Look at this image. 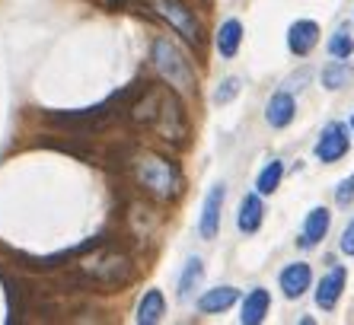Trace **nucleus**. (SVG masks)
Returning a JSON list of instances; mask_svg holds the SVG:
<instances>
[{
  "label": "nucleus",
  "instance_id": "obj_26",
  "mask_svg": "<svg viewBox=\"0 0 354 325\" xmlns=\"http://www.w3.org/2000/svg\"><path fill=\"white\" fill-rule=\"evenodd\" d=\"M351 131H354V115H351Z\"/></svg>",
  "mask_w": 354,
  "mask_h": 325
},
{
  "label": "nucleus",
  "instance_id": "obj_13",
  "mask_svg": "<svg viewBox=\"0 0 354 325\" xmlns=\"http://www.w3.org/2000/svg\"><path fill=\"white\" fill-rule=\"evenodd\" d=\"M239 303V290L230 284L223 287H211L198 297V313H205V316H217V313H227L230 306Z\"/></svg>",
  "mask_w": 354,
  "mask_h": 325
},
{
  "label": "nucleus",
  "instance_id": "obj_11",
  "mask_svg": "<svg viewBox=\"0 0 354 325\" xmlns=\"http://www.w3.org/2000/svg\"><path fill=\"white\" fill-rule=\"evenodd\" d=\"M297 118V102H294V93L290 90H278L272 93V99L265 102V122L272 128H288L290 122Z\"/></svg>",
  "mask_w": 354,
  "mask_h": 325
},
{
  "label": "nucleus",
  "instance_id": "obj_22",
  "mask_svg": "<svg viewBox=\"0 0 354 325\" xmlns=\"http://www.w3.org/2000/svg\"><path fill=\"white\" fill-rule=\"evenodd\" d=\"M329 55L332 57H342V61H348V57L354 55V39H351V32H348L345 26H342V29H335V35L329 39Z\"/></svg>",
  "mask_w": 354,
  "mask_h": 325
},
{
  "label": "nucleus",
  "instance_id": "obj_21",
  "mask_svg": "<svg viewBox=\"0 0 354 325\" xmlns=\"http://www.w3.org/2000/svg\"><path fill=\"white\" fill-rule=\"evenodd\" d=\"M281 179H284V162L281 160L265 162V169L259 172V179H256V192L259 195H274L278 185H281Z\"/></svg>",
  "mask_w": 354,
  "mask_h": 325
},
{
  "label": "nucleus",
  "instance_id": "obj_3",
  "mask_svg": "<svg viewBox=\"0 0 354 325\" xmlns=\"http://www.w3.org/2000/svg\"><path fill=\"white\" fill-rule=\"evenodd\" d=\"M150 64H153L160 80H163L166 86H173L179 96L198 93L195 67H192V61L182 55V48L173 39H166V35H157V39H153V45H150Z\"/></svg>",
  "mask_w": 354,
  "mask_h": 325
},
{
  "label": "nucleus",
  "instance_id": "obj_12",
  "mask_svg": "<svg viewBox=\"0 0 354 325\" xmlns=\"http://www.w3.org/2000/svg\"><path fill=\"white\" fill-rule=\"evenodd\" d=\"M332 227V214L329 207H313V211L306 214L304 220V233H300V249H313V245H319L322 239H326V233H329Z\"/></svg>",
  "mask_w": 354,
  "mask_h": 325
},
{
  "label": "nucleus",
  "instance_id": "obj_18",
  "mask_svg": "<svg viewBox=\"0 0 354 325\" xmlns=\"http://www.w3.org/2000/svg\"><path fill=\"white\" fill-rule=\"evenodd\" d=\"M214 45L221 51V57H236L239 45H243V23L239 19H223L221 29H217Z\"/></svg>",
  "mask_w": 354,
  "mask_h": 325
},
{
  "label": "nucleus",
  "instance_id": "obj_2",
  "mask_svg": "<svg viewBox=\"0 0 354 325\" xmlns=\"http://www.w3.org/2000/svg\"><path fill=\"white\" fill-rule=\"evenodd\" d=\"M128 166H131V176L138 182V188L147 198H153V201L169 204L185 192V176H182L179 162L169 160V156L144 150V154H134Z\"/></svg>",
  "mask_w": 354,
  "mask_h": 325
},
{
  "label": "nucleus",
  "instance_id": "obj_1",
  "mask_svg": "<svg viewBox=\"0 0 354 325\" xmlns=\"http://www.w3.org/2000/svg\"><path fill=\"white\" fill-rule=\"evenodd\" d=\"M150 80H134L128 86H122L118 93L106 99V102H99V106H90V109H74V112H41V118L48 124L61 131H71V134H83V138H90V134H99V131L112 128L115 122H124L128 118V109H131L134 96H138Z\"/></svg>",
  "mask_w": 354,
  "mask_h": 325
},
{
  "label": "nucleus",
  "instance_id": "obj_14",
  "mask_svg": "<svg viewBox=\"0 0 354 325\" xmlns=\"http://www.w3.org/2000/svg\"><path fill=\"white\" fill-rule=\"evenodd\" d=\"M345 268H332L329 275L319 281V287H316V303H319V309H335V303L342 300V290H345Z\"/></svg>",
  "mask_w": 354,
  "mask_h": 325
},
{
  "label": "nucleus",
  "instance_id": "obj_17",
  "mask_svg": "<svg viewBox=\"0 0 354 325\" xmlns=\"http://www.w3.org/2000/svg\"><path fill=\"white\" fill-rule=\"evenodd\" d=\"M163 316H166V297H163V290L150 287V290L140 297L138 309H134V319H138L140 325H157Z\"/></svg>",
  "mask_w": 354,
  "mask_h": 325
},
{
  "label": "nucleus",
  "instance_id": "obj_5",
  "mask_svg": "<svg viewBox=\"0 0 354 325\" xmlns=\"http://www.w3.org/2000/svg\"><path fill=\"white\" fill-rule=\"evenodd\" d=\"M150 131L169 147H185L189 144V115H185V106H182L179 93H176L173 86H166L163 90V102H160L157 122H153Z\"/></svg>",
  "mask_w": 354,
  "mask_h": 325
},
{
  "label": "nucleus",
  "instance_id": "obj_6",
  "mask_svg": "<svg viewBox=\"0 0 354 325\" xmlns=\"http://www.w3.org/2000/svg\"><path fill=\"white\" fill-rule=\"evenodd\" d=\"M83 268V275L90 277V287L99 290V287H124L134 281V261L131 255L124 252H106L96 261H77Z\"/></svg>",
  "mask_w": 354,
  "mask_h": 325
},
{
  "label": "nucleus",
  "instance_id": "obj_7",
  "mask_svg": "<svg viewBox=\"0 0 354 325\" xmlns=\"http://www.w3.org/2000/svg\"><path fill=\"white\" fill-rule=\"evenodd\" d=\"M348 147H351V138H348V124L342 122H329L322 128L319 140H316V160L319 162H338L342 156L348 154Z\"/></svg>",
  "mask_w": 354,
  "mask_h": 325
},
{
  "label": "nucleus",
  "instance_id": "obj_25",
  "mask_svg": "<svg viewBox=\"0 0 354 325\" xmlns=\"http://www.w3.org/2000/svg\"><path fill=\"white\" fill-rule=\"evenodd\" d=\"M338 245H342V252H345V255H354V220L345 227V233H342V243H338Z\"/></svg>",
  "mask_w": 354,
  "mask_h": 325
},
{
  "label": "nucleus",
  "instance_id": "obj_20",
  "mask_svg": "<svg viewBox=\"0 0 354 325\" xmlns=\"http://www.w3.org/2000/svg\"><path fill=\"white\" fill-rule=\"evenodd\" d=\"M354 77V67L348 64V61H342V57H335L329 67H322V86L326 90H342V86H348Z\"/></svg>",
  "mask_w": 354,
  "mask_h": 325
},
{
  "label": "nucleus",
  "instance_id": "obj_10",
  "mask_svg": "<svg viewBox=\"0 0 354 325\" xmlns=\"http://www.w3.org/2000/svg\"><path fill=\"white\" fill-rule=\"evenodd\" d=\"M316 45H319V23H313V19H297V23H290V29H288L290 55L306 57Z\"/></svg>",
  "mask_w": 354,
  "mask_h": 325
},
{
  "label": "nucleus",
  "instance_id": "obj_4",
  "mask_svg": "<svg viewBox=\"0 0 354 325\" xmlns=\"http://www.w3.org/2000/svg\"><path fill=\"white\" fill-rule=\"evenodd\" d=\"M153 17H160L176 35H182V41H189L195 48L205 45V26L198 19V13L185 3V0H150Z\"/></svg>",
  "mask_w": 354,
  "mask_h": 325
},
{
  "label": "nucleus",
  "instance_id": "obj_16",
  "mask_svg": "<svg viewBox=\"0 0 354 325\" xmlns=\"http://www.w3.org/2000/svg\"><path fill=\"white\" fill-rule=\"evenodd\" d=\"M262 220H265V204H262V195H259V192H252V195H246L243 201H239L236 227L243 230V233H259V227H262Z\"/></svg>",
  "mask_w": 354,
  "mask_h": 325
},
{
  "label": "nucleus",
  "instance_id": "obj_15",
  "mask_svg": "<svg viewBox=\"0 0 354 325\" xmlns=\"http://www.w3.org/2000/svg\"><path fill=\"white\" fill-rule=\"evenodd\" d=\"M268 306H272V297H268V290H265V287L249 290L246 300H243V309H239V322H243V325L265 322V316H268Z\"/></svg>",
  "mask_w": 354,
  "mask_h": 325
},
{
  "label": "nucleus",
  "instance_id": "obj_23",
  "mask_svg": "<svg viewBox=\"0 0 354 325\" xmlns=\"http://www.w3.org/2000/svg\"><path fill=\"white\" fill-rule=\"evenodd\" d=\"M239 86H243V83H239V77H223L221 86L214 90V102H217V106H227V102H233V99L239 96Z\"/></svg>",
  "mask_w": 354,
  "mask_h": 325
},
{
  "label": "nucleus",
  "instance_id": "obj_9",
  "mask_svg": "<svg viewBox=\"0 0 354 325\" xmlns=\"http://www.w3.org/2000/svg\"><path fill=\"white\" fill-rule=\"evenodd\" d=\"M278 284L288 300H300V297L310 290V284H313V268H310L306 261H294V265H288V268L278 275Z\"/></svg>",
  "mask_w": 354,
  "mask_h": 325
},
{
  "label": "nucleus",
  "instance_id": "obj_8",
  "mask_svg": "<svg viewBox=\"0 0 354 325\" xmlns=\"http://www.w3.org/2000/svg\"><path fill=\"white\" fill-rule=\"evenodd\" d=\"M223 198H227V185L214 182L207 188L205 204H201V220H198V233L201 239H214L221 233V211H223Z\"/></svg>",
  "mask_w": 354,
  "mask_h": 325
},
{
  "label": "nucleus",
  "instance_id": "obj_24",
  "mask_svg": "<svg viewBox=\"0 0 354 325\" xmlns=\"http://www.w3.org/2000/svg\"><path fill=\"white\" fill-rule=\"evenodd\" d=\"M351 201H354V172L348 176V179L338 182V188H335V204L338 207H348Z\"/></svg>",
  "mask_w": 354,
  "mask_h": 325
},
{
  "label": "nucleus",
  "instance_id": "obj_19",
  "mask_svg": "<svg viewBox=\"0 0 354 325\" xmlns=\"http://www.w3.org/2000/svg\"><path fill=\"white\" fill-rule=\"evenodd\" d=\"M201 277H205V261L198 259V255H192L179 275V300H189L192 293H195V287L201 284Z\"/></svg>",
  "mask_w": 354,
  "mask_h": 325
}]
</instances>
